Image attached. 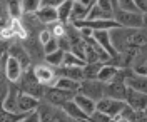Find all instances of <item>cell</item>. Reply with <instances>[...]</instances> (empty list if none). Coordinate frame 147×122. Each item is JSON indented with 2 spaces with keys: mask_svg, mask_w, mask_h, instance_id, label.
<instances>
[{
  "mask_svg": "<svg viewBox=\"0 0 147 122\" xmlns=\"http://www.w3.org/2000/svg\"><path fill=\"white\" fill-rule=\"evenodd\" d=\"M20 122H38V115H37V111L35 112H30V114H27L24 119Z\"/></svg>",
  "mask_w": 147,
  "mask_h": 122,
  "instance_id": "8d00e7d4",
  "label": "cell"
},
{
  "mask_svg": "<svg viewBox=\"0 0 147 122\" xmlns=\"http://www.w3.org/2000/svg\"><path fill=\"white\" fill-rule=\"evenodd\" d=\"M97 5L102 10V13L105 15V19L112 20V2H109V0H99Z\"/></svg>",
  "mask_w": 147,
  "mask_h": 122,
  "instance_id": "4dcf8cb0",
  "label": "cell"
},
{
  "mask_svg": "<svg viewBox=\"0 0 147 122\" xmlns=\"http://www.w3.org/2000/svg\"><path fill=\"white\" fill-rule=\"evenodd\" d=\"M146 47V28H125V49Z\"/></svg>",
  "mask_w": 147,
  "mask_h": 122,
  "instance_id": "30bf717a",
  "label": "cell"
},
{
  "mask_svg": "<svg viewBox=\"0 0 147 122\" xmlns=\"http://www.w3.org/2000/svg\"><path fill=\"white\" fill-rule=\"evenodd\" d=\"M9 87H10V82L3 77L2 80H0V107H2V104L5 100V97L9 94Z\"/></svg>",
  "mask_w": 147,
  "mask_h": 122,
  "instance_id": "1f68e13d",
  "label": "cell"
},
{
  "mask_svg": "<svg viewBox=\"0 0 147 122\" xmlns=\"http://www.w3.org/2000/svg\"><path fill=\"white\" fill-rule=\"evenodd\" d=\"M35 17L44 27H45V25H52V24L57 22V9L49 7V5H45V3L40 0V7H38V10L35 12Z\"/></svg>",
  "mask_w": 147,
  "mask_h": 122,
  "instance_id": "5bb4252c",
  "label": "cell"
},
{
  "mask_svg": "<svg viewBox=\"0 0 147 122\" xmlns=\"http://www.w3.org/2000/svg\"><path fill=\"white\" fill-rule=\"evenodd\" d=\"M125 87L127 89H132V90H137V92H144L147 94V79L142 77V75H136L134 72L125 79Z\"/></svg>",
  "mask_w": 147,
  "mask_h": 122,
  "instance_id": "e0dca14e",
  "label": "cell"
},
{
  "mask_svg": "<svg viewBox=\"0 0 147 122\" xmlns=\"http://www.w3.org/2000/svg\"><path fill=\"white\" fill-rule=\"evenodd\" d=\"M42 50H44V57L49 55V54H52V52H55V50H57V42H55V38H50L47 44H44V45H42Z\"/></svg>",
  "mask_w": 147,
  "mask_h": 122,
  "instance_id": "d590c367",
  "label": "cell"
},
{
  "mask_svg": "<svg viewBox=\"0 0 147 122\" xmlns=\"http://www.w3.org/2000/svg\"><path fill=\"white\" fill-rule=\"evenodd\" d=\"M7 55L12 57L13 60H17L20 67L24 69V72L32 67V62H30V59H28L27 52H25V49L22 47V44L20 42H12L9 44V49H7Z\"/></svg>",
  "mask_w": 147,
  "mask_h": 122,
  "instance_id": "ba28073f",
  "label": "cell"
},
{
  "mask_svg": "<svg viewBox=\"0 0 147 122\" xmlns=\"http://www.w3.org/2000/svg\"><path fill=\"white\" fill-rule=\"evenodd\" d=\"M37 115H38V122H70L69 117L60 109L52 107L42 100L37 107Z\"/></svg>",
  "mask_w": 147,
  "mask_h": 122,
  "instance_id": "277c9868",
  "label": "cell"
},
{
  "mask_svg": "<svg viewBox=\"0 0 147 122\" xmlns=\"http://www.w3.org/2000/svg\"><path fill=\"white\" fill-rule=\"evenodd\" d=\"M125 84L122 80H117V79H112L110 82L104 85V97L107 99H114V100H124L125 97Z\"/></svg>",
  "mask_w": 147,
  "mask_h": 122,
  "instance_id": "8fae6325",
  "label": "cell"
},
{
  "mask_svg": "<svg viewBox=\"0 0 147 122\" xmlns=\"http://www.w3.org/2000/svg\"><path fill=\"white\" fill-rule=\"evenodd\" d=\"M94 2H80V0H75L72 2V10H70V19L69 24H75V22H82L87 17V12L92 7Z\"/></svg>",
  "mask_w": 147,
  "mask_h": 122,
  "instance_id": "4fadbf2b",
  "label": "cell"
},
{
  "mask_svg": "<svg viewBox=\"0 0 147 122\" xmlns=\"http://www.w3.org/2000/svg\"><path fill=\"white\" fill-rule=\"evenodd\" d=\"M104 65L102 62H92V64H85L82 67V75L84 80H95L97 79V74L100 70V67Z\"/></svg>",
  "mask_w": 147,
  "mask_h": 122,
  "instance_id": "603a6c76",
  "label": "cell"
},
{
  "mask_svg": "<svg viewBox=\"0 0 147 122\" xmlns=\"http://www.w3.org/2000/svg\"><path fill=\"white\" fill-rule=\"evenodd\" d=\"M74 102H75V105L82 111L87 117L90 115L94 111H95V102L94 100H90L89 97H84V95H80V94H75L74 95V99H72Z\"/></svg>",
  "mask_w": 147,
  "mask_h": 122,
  "instance_id": "ffe728a7",
  "label": "cell"
},
{
  "mask_svg": "<svg viewBox=\"0 0 147 122\" xmlns=\"http://www.w3.org/2000/svg\"><path fill=\"white\" fill-rule=\"evenodd\" d=\"M50 38H52V35H50V30H49L47 27H44L40 32H38V35H37V40H38V44H40V45L47 44Z\"/></svg>",
  "mask_w": 147,
  "mask_h": 122,
  "instance_id": "836d02e7",
  "label": "cell"
},
{
  "mask_svg": "<svg viewBox=\"0 0 147 122\" xmlns=\"http://www.w3.org/2000/svg\"><path fill=\"white\" fill-rule=\"evenodd\" d=\"M70 10H72V2L62 0L60 5L57 7V22L67 25L69 24V19H70Z\"/></svg>",
  "mask_w": 147,
  "mask_h": 122,
  "instance_id": "7402d4cb",
  "label": "cell"
},
{
  "mask_svg": "<svg viewBox=\"0 0 147 122\" xmlns=\"http://www.w3.org/2000/svg\"><path fill=\"white\" fill-rule=\"evenodd\" d=\"M17 97H18V87L17 84H10L9 94L2 104V109L7 112H17Z\"/></svg>",
  "mask_w": 147,
  "mask_h": 122,
  "instance_id": "ac0fdd59",
  "label": "cell"
},
{
  "mask_svg": "<svg viewBox=\"0 0 147 122\" xmlns=\"http://www.w3.org/2000/svg\"><path fill=\"white\" fill-rule=\"evenodd\" d=\"M24 74V69L20 67L17 60H13L12 57L7 59V64H5V72H3V77L9 80L10 84H17L20 80V77Z\"/></svg>",
  "mask_w": 147,
  "mask_h": 122,
  "instance_id": "9a60e30c",
  "label": "cell"
},
{
  "mask_svg": "<svg viewBox=\"0 0 147 122\" xmlns=\"http://www.w3.org/2000/svg\"><path fill=\"white\" fill-rule=\"evenodd\" d=\"M22 15H35V12L40 7V0H22Z\"/></svg>",
  "mask_w": 147,
  "mask_h": 122,
  "instance_id": "484cf974",
  "label": "cell"
},
{
  "mask_svg": "<svg viewBox=\"0 0 147 122\" xmlns=\"http://www.w3.org/2000/svg\"><path fill=\"white\" fill-rule=\"evenodd\" d=\"M124 102L129 109L132 111H146L147 107V94L144 92H137L132 89H125V97Z\"/></svg>",
  "mask_w": 147,
  "mask_h": 122,
  "instance_id": "9c48e42d",
  "label": "cell"
},
{
  "mask_svg": "<svg viewBox=\"0 0 147 122\" xmlns=\"http://www.w3.org/2000/svg\"><path fill=\"white\" fill-rule=\"evenodd\" d=\"M49 30H50V35H52V38H62L67 35V25H64V24H60V22H55V24H52V25H49Z\"/></svg>",
  "mask_w": 147,
  "mask_h": 122,
  "instance_id": "f1b7e54d",
  "label": "cell"
},
{
  "mask_svg": "<svg viewBox=\"0 0 147 122\" xmlns=\"http://www.w3.org/2000/svg\"><path fill=\"white\" fill-rule=\"evenodd\" d=\"M104 85L105 84H102L99 80H82L77 94L89 97L94 102H99L100 99H104Z\"/></svg>",
  "mask_w": 147,
  "mask_h": 122,
  "instance_id": "8992f818",
  "label": "cell"
},
{
  "mask_svg": "<svg viewBox=\"0 0 147 122\" xmlns=\"http://www.w3.org/2000/svg\"><path fill=\"white\" fill-rule=\"evenodd\" d=\"M40 100L35 99V97H30V95L24 94L18 90V97H17V112L20 114H30L35 112L37 107H38Z\"/></svg>",
  "mask_w": 147,
  "mask_h": 122,
  "instance_id": "7c38bea8",
  "label": "cell"
},
{
  "mask_svg": "<svg viewBox=\"0 0 147 122\" xmlns=\"http://www.w3.org/2000/svg\"><path fill=\"white\" fill-rule=\"evenodd\" d=\"M62 60H64V52L62 50H55V52H52V54H49V55L44 57V64L50 65L52 69L62 67Z\"/></svg>",
  "mask_w": 147,
  "mask_h": 122,
  "instance_id": "d4e9b609",
  "label": "cell"
},
{
  "mask_svg": "<svg viewBox=\"0 0 147 122\" xmlns=\"http://www.w3.org/2000/svg\"><path fill=\"white\" fill-rule=\"evenodd\" d=\"M112 20L122 28H146V15L112 7Z\"/></svg>",
  "mask_w": 147,
  "mask_h": 122,
  "instance_id": "6da1fadb",
  "label": "cell"
},
{
  "mask_svg": "<svg viewBox=\"0 0 147 122\" xmlns=\"http://www.w3.org/2000/svg\"><path fill=\"white\" fill-rule=\"evenodd\" d=\"M27 114H20V112H7L0 107V122H20Z\"/></svg>",
  "mask_w": 147,
  "mask_h": 122,
  "instance_id": "f546056e",
  "label": "cell"
},
{
  "mask_svg": "<svg viewBox=\"0 0 147 122\" xmlns=\"http://www.w3.org/2000/svg\"><path fill=\"white\" fill-rule=\"evenodd\" d=\"M7 17L13 20L22 19V5H20V2H7Z\"/></svg>",
  "mask_w": 147,
  "mask_h": 122,
  "instance_id": "4316f807",
  "label": "cell"
},
{
  "mask_svg": "<svg viewBox=\"0 0 147 122\" xmlns=\"http://www.w3.org/2000/svg\"><path fill=\"white\" fill-rule=\"evenodd\" d=\"M7 20H9V17H7V19H3V20H0V32H2V28L5 27V24H7Z\"/></svg>",
  "mask_w": 147,
  "mask_h": 122,
  "instance_id": "f35d334b",
  "label": "cell"
},
{
  "mask_svg": "<svg viewBox=\"0 0 147 122\" xmlns=\"http://www.w3.org/2000/svg\"><path fill=\"white\" fill-rule=\"evenodd\" d=\"M117 70H119V69H117L115 65L104 64V65L100 67V70H99V74H97V79H95V80H99V82H102V84H107V82H110V80L115 77Z\"/></svg>",
  "mask_w": 147,
  "mask_h": 122,
  "instance_id": "44dd1931",
  "label": "cell"
},
{
  "mask_svg": "<svg viewBox=\"0 0 147 122\" xmlns=\"http://www.w3.org/2000/svg\"><path fill=\"white\" fill-rule=\"evenodd\" d=\"M70 122H72V121H70Z\"/></svg>",
  "mask_w": 147,
  "mask_h": 122,
  "instance_id": "ab89813d",
  "label": "cell"
},
{
  "mask_svg": "<svg viewBox=\"0 0 147 122\" xmlns=\"http://www.w3.org/2000/svg\"><path fill=\"white\" fill-rule=\"evenodd\" d=\"M79 85H80V82L70 80V79H67V77H59V79H57V82L54 84V87L62 89V90H67V92H75V94H77Z\"/></svg>",
  "mask_w": 147,
  "mask_h": 122,
  "instance_id": "cb8c5ba5",
  "label": "cell"
},
{
  "mask_svg": "<svg viewBox=\"0 0 147 122\" xmlns=\"http://www.w3.org/2000/svg\"><path fill=\"white\" fill-rule=\"evenodd\" d=\"M7 19V2H0V20Z\"/></svg>",
  "mask_w": 147,
  "mask_h": 122,
  "instance_id": "74e56055",
  "label": "cell"
},
{
  "mask_svg": "<svg viewBox=\"0 0 147 122\" xmlns=\"http://www.w3.org/2000/svg\"><path fill=\"white\" fill-rule=\"evenodd\" d=\"M124 109H125V102H124V100H114V99L104 97V99H100L99 102H95V111L105 114V115L110 117V119L120 115Z\"/></svg>",
  "mask_w": 147,
  "mask_h": 122,
  "instance_id": "52a82bcc",
  "label": "cell"
},
{
  "mask_svg": "<svg viewBox=\"0 0 147 122\" xmlns=\"http://www.w3.org/2000/svg\"><path fill=\"white\" fill-rule=\"evenodd\" d=\"M89 121H90V122H110L112 119H110V117H107L105 114L99 112V111H94V112L89 115Z\"/></svg>",
  "mask_w": 147,
  "mask_h": 122,
  "instance_id": "d6a6232c",
  "label": "cell"
},
{
  "mask_svg": "<svg viewBox=\"0 0 147 122\" xmlns=\"http://www.w3.org/2000/svg\"><path fill=\"white\" fill-rule=\"evenodd\" d=\"M85 62L80 60L79 57H75L72 52H65L64 60H62V67H84Z\"/></svg>",
  "mask_w": 147,
  "mask_h": 122,
  "instance_id": "83f0119b",
  "label": "cell"
},
{
  "mask_svg": "<svg viewBox=\"0 0 147 122\" xmlns=\"http://www.w3.org/2000/svg\"><path fill=\"white\" fill-rule=\"evenodd\" d=\"M60 111L69 117V121H72V122H85L89 117L85 115V114L75 105V102L74 100H69V102H65L62 107H60Z\"/></svg>",
  "mask_w": 147,
  "mask_h": 122,
  "instance_id": "2e32d148",
  "label": "cell"
},
{
  "mask_svg": "<svg viewBox=\"0 0 147 122\" xmlns=\"http://www.w3.org/2000/svg\"><path fill=\"white\" fill-rule=\"evenodd\" d=\"M57 42V50H62V52H70V42H69V38H67V35L62 38H57L55 40Z\"/></svg>",
  "mask_w": 147,
  "mask_h": 122,
  "instance_id": "e575fe53",
  "label": "cell"
},
{
  "mask_svg": "<svg viewBox=\"0 0 147 122\" xmlns=\"http://www.w3.org/2000/svg\"><path fill=\"white\" fill-rule=\"evenodd\" d=\"M74 95H75V92H67V90L57 89V87H47L45 92H44V97H42V102L60 109L65 102L72 100Z\"/></svg>",
  "mask_w": 147,
  "mask_h": 122,
  "instance_id": "3957f363",
  "label": "cell"
},
{
  "mask_svg": "<svg viewBox=\"0 0 147 122\" xmlns=\"http://www.w3.org/2000/svg\"><path fill=\"white\" fill-rule=\"evenodd\" d=\"M55 74H57V77H67L75 82L84 80L82 67H59V69H55Z\"/></svg>",
  "mask_w": 147,
  "mask_h": 122,
  "instance_id": "d6986e66",
  "label": "cell"
},
{
  "mask_svg": "<svg viewBox=\"0 0 147 122\" xmlns=\"http://www.w3.org/2000/svg\"><path fill=\"white\" fill-rule=\"evenodd\" d=\"M32 72H34V77L37 79V82L44 87H54V84L57 82V74H55V69H52L50 65H47L44 62L40 64H35L32 65Z\"/></svg>",
  "mask_w": 147,
  "mask_h": 122,
  "instance_id": "5b68a950",
  "label": "cell"
},
{
  "mask_svg": "<svg viewBox=\"0 0 147 122\" xmlns=\"http://www.w3.org/2000/svg\"><path fill=\"white\" fill-rule=\"evenodd\" d=\"M17 87H18V90H20V92L30 95V97H35V99H38V100H42L44 92H45V87L38 84V82H37V79L34 77L32 67L27 69V70L22 74L20 80L17 82Z\"/></svg>",
  "mask_w": 147,
  "mask_h": 122,
  "instance_id": "7a4b0ae2",
  "label": "cell"
}]
</instances>
